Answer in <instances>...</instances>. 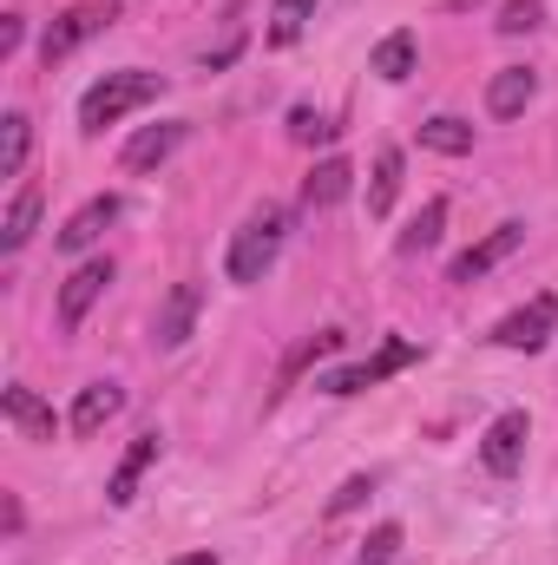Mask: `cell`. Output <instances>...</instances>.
I'll return each mask as SVG.
<instances>
[{"label":"cell","instance_id":"27","mask_svg":"<svg viewBox=\"0 0 558 565\" xmlns=\"http://www.w3.org/2000/svg\"><path fill=\"white\" fill-rule=\"evenodd\" d=\"M368 493H375V473H355V480H342V493L329 500V520H335V513H348V507H362Z\"/></svg>","mask_w":558,"mask_h":565},{"label":"cell","instance_id":"18","mask_svg":"<svg viewBox=\"0 0 558 565\" xmlns=\"http://www.w3.org/2000/svg\"><path fill=\"white\" fill-rule=\"evenodd\" d=\"M368 73H382L388 86H401L415 73V33H388L375 53H368Z\"/></svg>","mask_w":558,"mask_h":565},{"label":"cell","instance_id":"14","mask_svg":"<svg viewBox=\"0 0 558 565\" xmlns=\"http://www.w3.org/2000/svg\"><path fill=\"white\" fill-rule=\"evenodd\" d=\"M348 184H355V164H348V158H322V164L302 178V204H309V211H329V204L348 198Z\"/></svg>","mask_w":558,"mask_h":565},{"label":"cell","instance_id":"24","mask_svg":"<svg viewBox=\"0 0 558 565\" xmlns=\"http://www.w3.org/2000/svg\"><path fill=\"white\" fill-rule=\"evenodd\" d=\"M335 132H342V126H329L315 106H296V113H289V139L296 145H322V139H335Z\"/></svg>","mask_w":558,"mask_h":565},{"label":"cell","instance_id":"21","mask_svg":"<svg viewBox=\"0 0 558 565\" xmlns=\"http://www.w3.org/2000/svg\"><path fill=\"white\" fill-rule=\"evenodd\" d=\"M33 224H40V191L26 184V191L7 204V224H0V250H20V244L33 237Z\"/></svg>","mask_w":558,"mask_h":565},{"label":"cell","instance_id":"19","mask_svg":"<svg viewBox=\"0 0 558 565\" xmlns=\"http://www.w3.org/2000/svg\"><path fill=\"white\" fill-rule=\"evenodd\" d=\"M440 231H447V198H427V204H420V217L401 231V257L433 250V244H440Z\"/></svg>","mask_w":558,"mask_h":565},{"label":"cell","instance_id":"17","mask_svg":"<svg viewBox=\"0 0 558 565\" xmlns=\"http://www.w3.org/2000/svg\"><path fill=\"white\" fill-rule=\"evenodd\" d=\"M26 151H33V119L26 113H7L0 119V178H20L26 171Z\"/></svg>","mask_w":558,"mask_h":565},{"label":"cell","instance_id":"2","mask_svg":"<svg viewBox=\"0 0 558 565\" xmlns=\"http://www.w3.org/2000/svg\"><path fill=\"white\" fill-rule=\"evenodd\" d=\"M282 237H289V211H277V204L250 211L244 231L230 237V282H264L270 277L277 257H282Z\"/></svg>","mask_w":558,"mask_h":565},{"label":"cell","instance_id":"28","mask_svg":"<svg viewBox=\"0 0 558 565\" xmlns=\"http://www.w3.org/2000/svg\"><path fill=\"white\" fill-rule=\"evenodd\" d=\"M20 33H26V26H20V13H7V26H0V53H13V46H20Z\"/></svg>","mask_w":558,"mask_h":565},{"label":"cell","instance_id":"8","mask_svg":"<svg viewBox=\"0 0 558 565\" xmlns=\"http://www.w3.org/2000/svg\"><path fill=\"white\" fill-rule=\"evenodd\" d=\"M106 282H112V264H106V257L79 264V270L66 277V289H60V322H66V329H79V322H86V309L106 296Z\"/></svg>","mask_w":558,"mask_h":565},{"label":"cell","instance_id":"15","mask_svg":"<svg viewBox=\"0 0 558 565\" xmlns=\"http://www.w3.org/2000/svg\"><path fill=\"white\" fill-rule=\"evenodd\" d=\"M158 454H164V440H158V434H139V440H132V454L119 460V473H112V487H106V500H112V507H132V500H139V480H144V467H151Z\"/></svg>","mask_w":558,"mask_h":565},{"label":"cell","instance_id":"26","mask_svg":"<svg viewBox=\"0 0 558 565\" xmlns=\"http://www.w3.org/2000/svg\"><path fill=\"white\" fill-rule=\"evenodd\" d=\"M401 553V526H375L368 540H362V565H388Z\"/></svg>","mask_w":558,"mask_h":565},{"label":"cell","instance_id":"13","mask_svg":"<svg viewBox=\"0 0 558 565\" xmlns=\"http://www.w3.org/2000/svg\"><path fill=\"white\" fill-rule=\"evenodd\" d=\"M119 408H126V388H119V382H93V388H79V402H73V434H79V440L99 434Z\"/></svg>","mask_w":558,"mask_h":565},{"label":"cell","instance_id":"9","mask_svg":"<svg viewBox=\"0 0 558 565\" xmlns=\"http://www.w3.org/2000/svg\"><path fill=\"white\" fill-rule=\"evenodd\" d=\"M0 415H7V427H13L20 440H40V447H46V440H53V427H60V422H53V408H46L33 388H20V382L0 395Z\"/></svg>","mask_w":558,"mask_h":565},{"label":"cell","instance_id":"22","mask_svg":"<svg viewBox=\"0 0 558 565\" xmlns=\"http://www.w3.org/2000/svg\"><path fill=\"white\" fill-rule=\"evenodd\" d=\"M420 145H427V151H447V158H460V151H473V126L440 113V119H427V126H420Z\"/></svg>","mask_w":558,"mask_h":565},{"label":"cell","instance_id":"25","mask_svg":"<svg viewBox=\"0 0 558 565\" xmlns=\"http://www.w3.org/2000/svg\"><path fill=\"white\" fill-rule=\"evenodd\" d=\"M546 20V0H506L500 7V33H533Z\"/></svg>","mask_w":558,"mask_h":565},{"label":"cell","instance_id":"20","mask_svg":"<svg viewBox=\"0 0 558 565\" xmlns=\"http://www.w3.org/2000/svg\"><path fill=\"white\" fill-rule=\"evenodd\" d=\"M395 191H401V151L388 145L375 158V184H368V217H388L395 211Z\"/></svg>","mask_w":558,"mask_h":565},{"label":"cell","instance_id":"3","mask_svg":"<svg viewBox=\"0 0 558 565\" xmlns=\"http://www.w3.org/2000/svg\"><path fill=\"white\" fill-rule=\"evenodd\" d=\"M112 20H119V13H112V7H99V0H86V7H66V13H60L46 33H40V60H46V66H60L66 53H79V46H86L93 33H106Z\"/></svg>","mask_w":558,"mask_h":565},{"label":"cell","instance_id":"1","mask_svg":"<svg viewBox=\"0 0 558 565\" xmlns=\"http://www.w3.org/2000/svg\"><path fill=\"white\" fill-rule=\"evenodd\" d=\"M164 93V79L158 73H139V66H126V73H106L86 99H79V126L86 132H106V126H119L126 113H139Z\"/></svg>","mask_w":558,"mask_h":565},{"label":"cell","instance_id":"6","mask_svg":"<svg viewBox=\"0 0 558 565\" xmlns=\"http://www.w3.org/2000/svg\"><path fill=\"white\" fill-rule=\"evenodd\" d=\"M519 244H526V224H500V231H486V237H480L473 250H460V257H453L447 282H480L486 270H500V264H506V257H513Z\"/></svg>","mask_w":558,"mask_h":565},{"label":"cell","instance_id":"10","mask_svg":"<svg viewBox=\"0 0 558 565\" xmlns=\"http://www.w3.org/2000/svg\"><path fill=\"white\" fill-rule=\"evenodd\" d=\"M533 93H539V73H526V66H500V73L486 79V113H493V119H519V113L533 106Z\"/></svg>","mask_w":558,"mask_h":565},{"label":"cell","instance_id":"12","mask_svg":"<svg viewBox=\"0 0 558 565\" xmlns=\"http://www.w3.org/2000/svg\"><path fill=\"white\" fill-rule=\"evenodd\" d=\"M106 224H119V198L106 191V198H86L73 217H66V231H60V250H86L93 237H106Z\"/></svg>","mask_w":558,"mask_h":565},{"label":"cell","instance_id":"16","mask_svg":"<svg viewBox=\"0 0 558 565\" xmlns=\"http://www.w3.org/2000/svg\"><path fill=\"white\" fill-rule=\"evenodd\" d=\"M191 322H197V282H178V289H171V302L158 309V342H164V349H178V342L191 335Z\"/></svg>","mask_w":558,"mask_h":565},{"label":"cell","instance_id":"29","mask_svg":"<svg viewBox=\"0 0 558 565\" xmlns=\"http://www.w3.org/2000/svg\"><path fill=\"white\" fill-rule=\"evenodd\" d=\"M171 565H217L211 553H184V559H171Z\"/></svg>","mask_w":558,"mask_h":565},{"label":"cell","instance_id":"4","mask_svg":"<svg viewBox=\"0 0 558 565\" xmlns=\"http://www.w3.org/2000/svg\"><path fill=\"white\" fill-rule=\"evenodd\" d=\"M415 362H420V349H415V342L388 335V342H382V355H368V362H355V369L329 375V382H322V395H368L375 382H388L395 369H415Z\"/></svg>","mask_w":558,"mask_h":565},{"label":"cell","instance_id":"5","mask_svg":"<svg viewBox=\"0 0 558 565\" xmlns=\"http://www.w3.org/2000/svg\"><path fill=\"white\" fill-rule=\"evenodd\" d=\"M552 329H558V296H533L526 309H513V316L493 329V342H500V349H526V355H533V349H546V342H552Z\"/></svg>","mask_w":558,"mask_h":565},{"label":"cell","instance_id":"23","mask_svg":"<svg viewBox=\"0 0 558 565\" xmlns=\"http://www.w3.org/2000/svg\"><path fill=\"white\" fill-rule=\"evenodd\" d=\"M309 13H315V0H277L270 7V46H296L302 26H309Z\"/></svg>","mask_w":558,"mask_h":565},{"label":"cell","instance_id":"7","mask_svg":"<svg viewBox=\"0 0 558 565\" xmlns=\"http://www.w3.org/2000/svg\"><path fill=\"white\" fill-rule=\"evenodd\" d=\"M480 460H486V473H500V480H513V473H519V460H526V415H519V408H506L500 422L486 427Z\"/></svg>","mask_w":558,"mask_h":565},{"label":"cell","instance_id":"11","mask_svg":"<svg viewBox=\"0 0 558 565\" xmlns=\"http://www.w3.org/2000/svg\"><path fill=\"white\" fill-rule=\"evenodd\" d=\"M184 139H191V126H184V119H164V126H144L139 139L126 145V171H158V164H164V158H171V151H178Z\"/></svg>","mask_w":558,"mask_h":565}]
</instances>
